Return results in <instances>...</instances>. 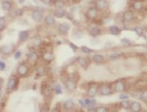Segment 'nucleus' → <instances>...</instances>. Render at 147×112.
<instances>
[{
	"label": "nucleus",
	"mask_w": 147,
	"mask_h": 112,
	"mask_svg": "<svg viewBox=\"0 0 147 112\" xmlns=\"http://www.w3.org/2000/svg\"><path fill=\"white\" fill-rule=\"evenodd\" d=\"M19 78L20 77H19L18 75L17 76L12 75V76L9 77V79L7 81V91L8 92H12V91H14L17 89V87H18L19 85Z\"/></svg>",
	"instance_id": "obj_1"
},
{
	"label": "nucleus",
	"mask_w": 147,
	"mask_h": 112,
	"mask_svg": "<svg viewBox=\"0 0 147 112\" xmlns=\"http://www.w3.org/2000/svg\"><path fill=\"white\" fill-rule=\"evenodd\" d=\"M30 74V67L26 63H21L17 67V75L19 77H28Z\"/></svg>",
	"instance_id": "obj_2"
},
{
	"label": "nucleus",
	"mask_w": 147,
	"mask_h": 112,
	"mask_svg": "<svg viewBox=\"0 0 147 112\" xmlns=\"http://www.w3.org/2000/svg\"><path fill=\"white\" fill-rule=\"evenodd\" d=\"M41 92L45 98L52 100V94H53V87L49 85L47 81H44L41 85Z\"/></svg>",
	"instance_id": "obj_3"
},
{
	"label": "nucleus",
	"mask_w": 147,
	"mask_h": 112,
	"mask_svg": "<svg viewBox=\"0 0 147 112\" xmlns=\"http://www.w3.org/2000/svg\"><path fill=\"white\" fill-rule=\"evenodd\" d=\"M40 57L42 58V61H43L45 64H51V63L55 59V55L53 54V52H51L49 50L42 51V53H41Z\"/></svg>",
	"instance_id": "obj_4"
},
{
	"label": "nucleus",
	"mask_w": 147,
	"mask_h": 112,
	"mask_svg": "<svg viewBox=\"0 0 147 112\" xmlns=\"http://www.w3.org/2000/svg\"><path fill=\"white\" fill-rule=\"evenodd\" d=\"M112 88H113V91L115 92H123L126 90V82L124 79H117L113 82Z\"/></svg>",
	"instance_id": "obj_5"
},
{
	"label": "nucleus",
	"mask_w": 147,
	"mask_h": 112,
	"mask_svg": "<svg viewBox=\"0 0 147 112\" xmlns=\"http://www.w3.org/2000/svg\"><path fill=\"white\" fill-rule=\"evenodd\" d=\"M99 92L101 96H111L112 93L114 92L113 91V88H112V85L111 84H102L100 87H99Z\"/></svg>",
	"instance_id": "obj_6"
},
{
	"label": "nucleus",
	"mask_w": 147,
	"mask_h": 112,
	"mask_svg": "<svg viewBox=\"0 0 147 112\" xmlns=\"http://www.w3.org/2000/svg\"><path fill=\"white\" fill-rule=\"evenodd\" d=\"M86 17H87L88 20H90V21H94V20L99 17V11L97 10V8H96L94 6L89 7L86 11Z\"/></svg>",
	"instance_id": "obj_7"
},
{
	"label": "nucleus",
	"mask_w": 147,
	"mask_h": 112,
	"mask_svg": "<svg viewBox=\"0 0 147 112\" xmlns=\"http://www.w3.org/2000/svg\"><path fill=\"white\" fill-rule=\"evenodd\" d=\"M94 7L97 8L99 12H105L109 8V2L108 0H96Z\"/></svg>",
	"instance_id": "obj_8"
},
{
	"label": "nucleus",
	"mask_w": 147,
	"mask_h": 112,
	"mask_svg": "<svg viewBox=\"0 0 147 112\" xmlns=\"http://www.w3.org/2000/svg\"><path fill=\"white\" fill-rule=\"evenodd\" d=\"M40 54H38V52H36L35 50H31L29 52V54H28V63H31V64H37V62L40 61Z\"/></svg>",
	"instance_id": "obj_9"
},
{
	"label": "nucleus",
	"mask_w": 147,
	"mask_h": 112,
	"mask_svg": "<svg viewBox=\"0 0 147 112\" xmlns=\"http://www.w3.org/2000/svg\"><path fill=\"white\" fill-rule=\"evenodd\" d=\"M132 9L136 12H141L145 9V3L143 0H132Z\"/></svg>",
	"instance_id": "obj_10"
},
{
	"label": "nucleus",
	"mask_w": 147,
	"mask_h": 112,
	"mask_svg": "<svg viewBox=\"0 0 147 112\" xmlns=\"http://www.w3.org/2000/svg\"><path fill=\"white\" fill-rule=\"evenodd\" d=\"M65 88H66V90H67L68 92H73L77 88V82H76V80L74 78L70 77V78L66 79V81H65Z\"/></svg>",
	"instance_id": "obj_11"
},
{
	"label": "nucleus",
	"mask_w": 147,
	"mask_h": 112,
	"mask_svg": "<svg viewBox=\"0 0 147 112\" xmlns=\"http://www.w3.org/2000/svg\"><path fill=\"white\" fill-rule=\"evenodd\" d=\"M47 72H49V69H47L45 64H38L36 66V68H35L36 77H44V76H46Z\"/></svg>",
	"instance_id": "obj_12"
},
{
	"label": "nucleus",
	"mask_w": 147,
	"mask_h": 112,
	"mask_svg": "<svg viewBox=\"0 0 147 112\" xmlns=\"http://www.w3.org/2000/svg\"><path fill=\"white\" fill-rule=\"evenodd\" d=\"M14 52V46L13 44H5L0 47V53L5 56H9Z\"/></svg>",
	"instance_id": "obj_13"
},
{
	"label": "nucleus",
	"mask_w": 147,
	"mask_h": 112,
	"mask_svg": "<svg viewBox=\"0 0 147 112\" xmlns=\"http://www.w3.org/2000/svg\"><path fill=\"white\" fill-rule=\"evenodd\" d=\"M88 31H89V34H90L92 37H97L102 33V30H101V28H100V25L99 24L90 25L89 29H88Z\"/></svg>",
	"instance_id": "obj_14"
},
{
	"label": "nucleus",
	"mask_w": 147,
	"mask_h": 112,
	"mask_svg": "<svg viewBox=\"0 0 147 112\" xmlns=\"http://www.w3.org/2000/svg\"><path fill=\"white\" fill-rule=\"evenodd\" d=\"M122 20L125 23H131L135 20V13L132 10H126L122 14Z\"/></svg>",
	"instance_id": "obj_15"
},
{
	"label": "nucleus",
	"mask_w": 147,
	"mask_h": 112,
	"mask_svg": "<svg viewBox=\"0 0 147 112\" xmlns=\"http://www.w3.org/2000/svg\"><path fill=\"white\" fill-rule=\"evenodd\" d=\"M69 30H70V25L68 24V23H66V22H61L57 26V31L61 35H66L68 32H69Z\"/></svg>",
	"instance_id": "obj_16"
},
{
	"label": "nucleus",
	"mask_w": 147,
	"mask_h": 112,
	"mask_svg": "<svg viewBox=\"0 0 147 112\" xmlns=\"http://www.w3.org/2000/svg\"><path fill=\"white\" fill-rule=\"evenodd\" d=\"M91 61L94 63V64H97V65H102V64H104V62H105V57H104L103 54L94 53V54L92 55Z\"/></svg>",
	"instance_id": "obj_17"
},
{
	"label": "nucleus",
	"mask_w": 147,
	"mask_h": 112,
	"mask_svg": "<svg viewBox=\"0 0 147 112\" xmlns=\"http://www.w3.org/2000/svg\"><path fill=\"white\" fill-rule=\"evenodd\" d=\"M77 64L81 68H88L89 65H90V59L86 56H80V57L77 58Z\"/></svg>",
	"instance_id": "obj_18"
},
{
	"label": "nucleus",
	"mask_w": 147,
	"mask_h": 112,
	"mask_svg": "<svg viewBox=\"0 0 147 112\" xmlns=\"http://www.w3.org/2000/svg\"><path fill=\"white\" fill-rule=\"evenodd\" d=\"M98 90H99V87L96 85V84H91L88 89H87V96L89 97V98H94L96 97V94L98 93Z\"/></svg>",
	"instance_id": "obj_19"
},
{
	"label": "nucleus",
	"mask_w": 147,
	"mask_h": 112,
	"mask_svg": "<svg viewBox=\"0 0 147 112\" xmlns=\"http://www.w3.org/2000/svg\"><path fill=\"white\" fill-rule=\"evenodd\" d=\"M31 17L33 19V21H35V22H41L42 20H43V12L41 11V10H38V9H34L32 13H31Z\"/></svg>",
	"instance_id": "obj_20"
},
{
	"label": "nucleus",
	"mask_w": 147,
	"mask_h": 112,
	"mask_svg": "<svg viewBox=\"0 0 147 112\" xmlns=\"http://www.w3.org/2000/svg\"><path fill=\"white\" fill-rule=\"evenodd\" d=\"M61 106H63V109H64L65 111H71V110L75 109L76 105H75V102H74L71 99H67L63 102Z\"/></svg>",
	"instance_id": "obj_21"
},
{
	"label": "nucleus",
	"mask_w": 147,
	"mask_h": 112,
	"mask_svg": "<svg viewBox=\"0 0 147 112\" xmlns=\"http://www.w3.org/2000/svg\"><path fill=\"white\" fill-rule=\"evenodd\" d=\"M13 3L11 2V0H3L1 2V9L5 11V12H10L12 10Z\"/></svg>",
	"instance_id": "obj_22"
},
{
	"label": "nucleus",
	"mask_w": 147,
	"mask_h": 112,
	"mask_svg": "<svg viewBox=\"0 0 147 112\" xmlns=\"http://www.w3.org/2000/svg\"><path fill=\"white\" fill-rule=\"evenodd\" d=\"M19 42L20 43H24L26 42L29 38H30V31H28V30H24V31H21L19 33Z\"/></svg>",
	"instance_id": "obj_23"
},
{
	"label": "nucleus",
	"mask_w": 147,
	"mask_h": 112,
	"mask_svg": "<svg viewBox=\"0 0 147 112\" xmlns=\"http://www.w3.org/2000/svg\"><path fill=\"white\" fill-rule=\"evenodd\" d=\"M44 20V23L47 25V26H53V25H55L56 23V18L53 16V14H47L45 18H43Z\"/></svg>",
	"instance_id": "obj_24"
},
{
	"label": "nucleus",
	"mask_w": 147,
	"mask_h": 112,
	"mask_svg": "<svg viewBox=\"0 0 147 112\" xmlns=\"http://www.w3.org/2000/svg\"><path fill=\"white\" fill-rule=\"evenodd\" d=\"M129 110L132 112H141L142 111V105L138 101H132L129 102Z\"/></svg>",
	"instance_id": "obj_25"
},
{
	"label": "nucleus",
	"mask_w": 147,
	"mask_h": 112,
	"mask_svg": "<svg viewBox=\"0 0 147 112\" xmlns=\"http://www.w3.org/2000/svg\"><path fill=\"white\" fill-rule=\"evenodd\" d=\"M109 32H110L112 35H120L121 33H122V29L120 28V26H117V25H110L109 26Z\"/></svg>",
	"instance_id": "obj_26"
},
{
	"label": "nucleus",
	"mask_w": 147,
	"mask_h": 112,
	"mask_svg": "<svg viewBox=\"0 0 147 112\" xmlns=\"http://www.w3.org/2000/svg\"><path fill=\"white\" fill-rule=\"evenodd\" d=\"M56 19H61L66 16V10H64V8H56V10L54 11L53 14Z\"/></svg>",
	"instance_id": "obj_27"
},
{
	"label": "nucleus",
	"mask_w": 147,
	"mask_h": 112,
	"mask_svg": "<svg viewBox=\"0 0 147 112\" xmlns=\"http://www.w3.org/2000/svg\"><path fill=\"white\" fill-rule=\"evenodd\" d=\"M52 5L55 8H64V7L66 6V1L65 0H54Z\"/></svg>",
	"instance_id": "obj_28"
},
{
	"label": "nucleus",
	"mask_w": 147,
	"mask_h": 112,
	"mask_svg": "<svg viewBox=\"0 0 147 112\" xmlns=\"http://www.w3.org/2000/svg\"><path fill=\"white\" fill-rule=\"evenodd\" d=\"M53 91H54L55 94H61L63 93V87H61V84L56 82L55 85H54V87H53Z\"/></svg>",
	"instance_id": "obj_29"
},
{
	"label": "nucleus",
	"mask_w": 147,
	"mask_h": 112,
	"mask_svg": "<svg viewBox=\"0 0 147 112\" xmlns=\"http://www.w3.org/2000/svg\"><path fill=\"white\" fill-rule=\"evenodd\" d=\"M133 31L135 32V34L137 36H143L144 35V28L143 26H135V28H133Z\"/></svg>",
	"instance_id": "obj_30"
},
{
	"label": "nucleus",
	"mask_w": 147,
	"mask_h": 112,
	"mask_svg": "<svg viewBox=\"0 0 147 112\" xmlns=\"http://www.w3.org/2000/svg\"><path fill=\"white\" fill-rule=\"evenodd\" d=\"M143 92H144V90H136L134 92H132V97H134L136 99H142V97H143Z\"/></svg>",
	"instance_id": "obj_31"
},
{
	"label": "nucleus",
	"mask_w": 147,
	"mask_h": 112,
	"mask_svg": "<svg viewBox=\"0 0 147 112\" xmlns=\"http://www.w3.org/2000/svg\"><path fill=\"white\" fill-rule=\"evenodd\" d=\"M121 55H122V53H120V52H112L110 55H109V57H110V59L114 61V59L120 58V57H121Z\"/></svg>",
	"instance_id": "obj_32"
},
{
	"label": "nucleus",
	"mask_w": 147,
	"mask_h": 112,
	"mask_svg": "<svg viewBox=\"0 0 147 112\" xmlns=\"http://www.w3.org/2000/svg\"><path fill=\"white\" fill-rule=\"evenodd\" d=\"M120 107H121L122 109H129V99L121 100V105H120Z\"/></svg>",
	"instance_id": "obj_33"
},
{
	"label": "nucleus",
	"mask_w": 147,
	"mask_h": 112,
	"mask_svg": "<svg viewBox=\"0 0 147 112\" xmlns=\"http://www.w3.org/2000/svg\"><path fill=\"white\" fill-rule=\"evenodd\" d=\"M13 57H14V59H16V61L20 59V58L22 57V51H20V50L14 51V52H13Z\"/></svg>",
	"instance_id": "obj_34"
},
{
	"label": "nucleus",
	"mask_w": 147,
	"mask_h": 112,
	"mask_svg": "<svg viewBox=\"0 0 147 112\" xmlns=\"http://www.w3.org/2000/svg\"><path fill=\"white\" fill-rule=\"evenodd\" d=\"M24 13V9H16L14 12L12 13L13 17H21Z\"/></svg>",
	"instance_id": "obj_35"
},
{
	"label": "nucleus",
	"mask_w": 147,
	"mask_h": 112,
	"mask_svg": "<svg viewBox=\"0 0 147 112\" xmlns=\"http://www.w3.org/2000/svg\"><path fill=\"white\" fill-rule=\"evenodd\" d=\"M121 44H122L123 46H125V47H129L132 45V41H129L127 38H122L121 40Z\"/></svg>",
	"instance_id": "obj_36"
},
{
	"label": "nucleus",
	"mask_w": 147,
	"mask_h": 112,
	"mask_svg": "<svg viewBox=\"0 0 147 112\" xmlns=\"http://www.w3.org/2000/svg\"><path fill=\"white\" fill-rule=\"evenodd\" d=\"M80 50H81V52H82L84 54H86V55L93 53V51H92L91 49H89V47H87V46H82V47H81Z\"/></svg>",
	"instance_id": "obj_37"
},
{
	"label": "nucleus",
	"mask_w": 147,
	"mask_h": 112,
	"mask_svg": "<svg viewBox=\"0 0 147 112\" xmlns=\"http://www.w3.org/2000/svg\"><path fill=\"white\" fill-rule=\"evenodd\" d=\"M68 46H69L74 52H77V51H78V46H77V45H75L73 42H68Z\"/></svg>",
	"instance_id": "obj_38"
},
{
	"label": "nucleus",
	"mask_w": 147,
	"mask_h": 112,
	"mask_svg": "<svg viewBox=\"0 0 147 112\" xmlns=\"http://www.w3.org/2000/svg\"><path fill=\"white\" fill-rule=\"evenodd\" d=\"M129 96L127 93H123V92H120V100H126L129 99Z\"/></svg>",
	"instance_id": "obj_39"
},
{
	"label": "nucleus",
	"mask_w": 147,
	"mask_h": 112,
	"mask_svg": "<svg viewBox=\"0 0 147 112\" xmlns=\"http://www.w3.org/2000/svg\"><path fill=\"white\" fill-rule=\"evenodd\" d=\"M96 111L97 112H102V111H109V109L108 108H105V107H100V108H96Z\"/></svg>",
	"instance_id": "obj_40"
},
{
	"label": "nucleus",
	"mask_w": 147,
	"mask_h": 112,
	"mask_svg": "<svg viewBox=\"0 0 147 112\" xmlns=\"http://www.w3.org/2000/svg\"><path fill=\"white\" fill-rule=\"evenodd\" d=\"M46 107H49V105H46V103H43V105H41V110L42 111H49V108H46Z\"/></svg>",
	"instance_id": "obj_41"
},
{
	"label": "nucleus",
	"mask_w": 147,
	"mask_h": 112,
	"mask_svg": "<svg viewBox=\"0 0 147 112\" xmlns=\"http://www.w3.org/2000/svg\"><path fill=\"white\" fill-rule=\"evenodd\" d=\"M6 26H7V22H0V33L6 29Z\"/></svg>",
	"instance_id": "obj_42"
},
{
	"label": "nucleus",
	"mask_w": 147,
	"mask_h": 112,
	"mask_svg": "<svg viewBox=\"0 0 147 112\" xmlns=\"http://www.w3.org/2000/svg\"><path fill=\"white\" fill-rule=\"evenodd\" d=\"M40 1H41L42 3H44V5H47V6H49V5H52V3H53L54 0H40Z\"/></svg>",
	"instance_id": "obj_43"
},
{
	"label": "nucleus",
	"mask_w": 147,
	"mask_h": 112,
	"mask_svg": "<svg viewBox=\"0 0 147 112\" xmlns=\"http://www.w3.org/2000/svg\"><path fill=\"white\" fill-rule=\"evenodd\" d=\"M66 18L68 19V20H70V21H73L74 20V14H73V12H68V13H66V16H65Z\"/></svg>",
	"instance_id": "obj_44"
},
{
	"label": "nucleus",
	"mask_w": 147,
	"mask_h": 112,
	"mask_svg": "<svg viewBox=\"0 0 147 112\" xmlns=\"http://www.w3.org/2000/svg\"><path fill=\"white\" fill-rule=\"evenodd\" d=\"M5 69H6V63L0 59V70H5Z\"/></svg>",
	"instance_id": "obj_45"
},
{
	"label": "nucleus",
	"mask_w": 147,
	"mask_h": 112,
	"mask_svg": "<svg viewBox=\"0 0 147 112\" xmlns=\"http://www.w3.org/2000/svg\"><path fill=\"white\" fill-rule=\"evenodd\" d=\"M0 22H6V17H0Z\"/></svg>",
	"instance_id": "obj_46"
},
{
	"label": "nucleus",
	"mask_w": 147,
	"mask_h": 112,
	"mask_svg": "<svg viewBox=\"0 0 147 112\" xmlns=\"http://www.w3.org/2000/svg\"><path fill=\"white\" fill-rule=\"evenodd\" d=\"M18 1H19V3H24L26 0H18Z\"/></svg>",
	"instance_id": "obj_47"
},
{
	"label": "nucleus",
	"mask_w": 147,
	"mask_h": 112,
	"mask_svg": "<svg viewBox=\"0 0 147 112\" xmlns=\"http://www.w3.org/2000/svg\"><path fill=\"white\" fill-rule=\"evenodd\" d=\"M59 106H61V105H57L56 107H59ZM53 111H58V109H57V108H56V109H53Z\"/></svg>",
	"instance_id": "obj_48"
},
{
	"label": "nucleus",
	"mask_w": 147,
	"mask_h": 112,
	"mask_svg": "<svg viewBox=\"0 0 147 112\" xmlns=\"http://www.w3.org/2000/svg\"><path fill=\"white\" fill-rule=\"evenodd\" d=\"M2 82H3V81H2V78H1V77H0V86H1V85H2Z\"/></svg>",
	"instance_id": "obj_49"
},
{
	"label": "nucleus",
	"mask_w": 147,
	"mask_h": 112,
	"mask_svg": "<svg viewBox=\"0 0 147 112\" xmlns=\"http://www.w3.org/2000/svg\"><path fill=\"white\" fill-rule=\"evenodd\" d=\"M56 44H57V45H61V41H58V42H56Z\"/></svg>",
	"instance_id": "obj_50"
},
{
	"label": "nucleus",
	"mask_w": 147,
	"mask_h": 112,
	"mask_svg": "<svg viewBox=\"0 0 147 112\" xmlns=\"http://www.w3.org/2000/svg\"><path fill=\"white\" fill-rule=\"evenodd\" d=\"M2 37H3V36H2V34H1V33H0V41H1V40H2Z\"/></svg>",
	"instance_id": "obj_51"
},
{
	"label": "nucleus",
	"mask_w": 147,
	"mask_h": 112,
	"mask_svg": "<svg viewBox=\"0 0 147 112\" xmlns=\"http://www.w3.org/2000/svg\"><path fill=\"white\" fill-rule=\"evenodd\" d=\"M33 1H34L35 3H37V2H38V0H33Z\"/></svg>",
	"instance_id": "obj_52"
},
{
	"label": "nucleus",
	"mask_w": 147,
	"mask_h": 112,
	"mask_svg": "<svg viewBox=\"0 0 147 112\" xmlns=\"http://www.w3.org/2000/svg\"><path fill=\"white\" fill-rule=\"evenodd\" d=\"M0 96H1V88H0Z\"/></svg>",
	"instance_id": "obj_53"
}]
</instances>
